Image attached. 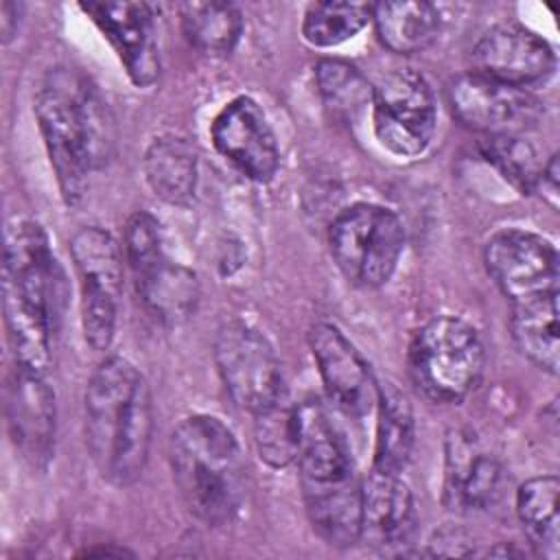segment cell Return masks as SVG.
<instances>
[{"mask_svg":"<svg viewBox=\"0 0 560 560\" xmlns=\"http://www.w3.org/2000/svg\"><path fill=\"white\" fill-rule=\"evenodd\" d=\"M33 112L61 199L74 206L85 192L88 175L107 166L114 155V116L96 85L72 68L46 72Z\"/></svg>","mask_w":560,"mask_h":560,"instance_id":"1","label":"cell"},{"mask_svg":"<svg viewBox=\"0 0 560 560\" xmlns=\"http://www.w3.org/2000/svg\"><path fill=\"white\" fill-rule=\"evenodd\" d=\"M153 435L151 389L140 370L107 357L85 387V444L103 479L131 486L142 475Z\"/></svg>","mask_w":560,"mask_h":560,"instance_id":"2","label":"cell"},{"mask_svg":"<svg viewBox=\"0 0 560 560\" xmlns=\"http://www.w3.org/2000/svg\"><path fill=\"white\" fill-rule=\"evenodd\" d=\"M300 486L308 521L330 547L361 540V479L350 448L328 411L306 400L298 405Z\"/></svg>","mask_w":560,"mask_h":560,"instance_id":"3","label":"cell"},{"mask_svg":"<svg viewBox=\"0 0 560 560\" xmlns=\"http://www.w3.org/2000/svg\"><path fill=\"white\" fill-rule=\"evenodd\" d=\"M168 462L195 518L208 527L236 518L247 494V468L230 427L208 413L184 418L171 433Z\"/></svg>","mask_w":560,"mask_h":560,"instance_id":"4","label":"cell"},{"mask_svg":"<svg viewBox=\"0 0 560 560\" xmlns=\"http://www.w3.org/2000/svg\"><path fill=\"white\" fill-rule=\"evenodd\" d=\"M413 385L433 402H459L481 381L486 350L466 319L440 315L422 324L409 343Z\"/></svg>","mask_w":560,"mask_h":560,"instance_id":"5","label":"cell"},{"mask_svg":"<svg viewBox=\"0 0 560 560\" xmlns=\"http://www.w3.org/2000/svg\"><path fill=\"white\" fill-rule=\"evenodd\" d=\"M328 245L346 280L363 289H378L389 282L398 267L405 228L394 210L359 201L332 219Z\"/></svg>","mask_w":560,"mask_h":560,"instance_id":"6","label":"cell"},{"mask_svg":"<svg viewBox=\"0 0 560 560\" xmlns=\"http://www.w3.org/2000/svg\"><path fill=\"white\" fill-rule=\"evenodd\" d=\"M372 127L381 147L416 158L433 140L438 109L429 81L409 68L385 74L372 92Z\"/></svg>","mask_w":560,"mask_h":560,"instance_id":"7","label":"cell"},{"mask_svg":"<svg viewBox=\"0 0 560 560\" xmlns=\"http://www.w3.org/2000/svg\"><path fill=\"white\" fill-rule=\"evenodd\" d=\"M214 363L230 398L252 416L287 394L273 346L245 322L234 319L219 328Z\"/></svg>","mask_w":560,"mask_h":560,"instance_id":"8","label":"cell"},{"mask_svg":"<svg viewBox=\"0 0 560 560\" xmlns=\"http://www.w3.org/2000/svg\"><path fill=\"white\" fill-rule=\"evenodd\" d=\"M483 262L512 304L558 293V249L540 234L518 228L499 230L483 247Z\"/></svg>","mask_w":560,"mask_h":560,"instance_id":"9","label":"cell"},{"mask_svg":"<svg viewBox=\"0 0 560 560\" xmlns=\"http://www.w3.org/2000/svg\"><path fill=\"white\" fill-rule=\"evenodd\" d=\"M448 105L464 127L483 136L521 133L538 116V103L529 92L475 70L448 83Z\"/></svg>","mask_w":560,"mask_h":560,"instance_id":"10","label":"cell"},{"mask_svg":"<svg viewBox=\"0 0 560 560\" xmlns=\"http://www.w3.org/2000/svg\"><path fill=\"white\" fill-rule=\"evenodd\" d=\"M472 61L475 72L525 92L545 85L556 72L549 42L521 24H497L486 31L472 48Z\"/></svg>","mask_w":560,"mask_h":560,"instance_id":"11","label":"cell"},{"mask_svg":"<svg viewBox=\"0 0 560 560\" xmlns=\"http://www.w3.org/2000/svg\"><path fill=\"white\" fill-rule=\"evenodd\" d=\"M214 149L245 177L269 182L280 166V149L273 129L252 96L228 101L210 127Z\"/></svg>","mask_w":560,"mask_h":560,"instance_id":"12","label":"cell"},{"mask_svg":"<svg viewBox=\"0 0 560 560\" xmlns=\"http://www.w3.org/2000/svg\"><path fill=\"white\" fill-rule=\"evenodd\" d=\"M308 343L328 398L348 416L370 413L376 407L378 383L354 343L328 322L311 328Z\"/></svg>","mask_w":560,"mask_h":560,"instance_id":"13","label":"cell"},{"mask_svg":"<svg viewBox=\"0 0 560 560\" xmlns=\"http://www.w3.org/2000/svg\"><path fill=\"white\" fill-rule=\"evenodd\" d=\"M7 424L20 455L44 468L55 451L57 402L46 374L15 365L7 385Z\"/></svg>","mask_w":560,"mask_h":560,"instance_id":"14","label":"cell"},{"mask_svg":"<svg viewBox=\"0 0 560 560\" xmlns=\"http://www.w3.org/2000/svg\"><path fill=\"white\" fill-rule=\"evenodd\" d=\"M81 11L101 28L118 52L129 79L149 88L160 77V50L153 11L147 2H83Z\"/></svg>","mask_w":560,"mask_h":560,"instance_id":"15","label":"cell"},{"mask_svg":"<svg viewBox=\"0 0 560 560\" xmlns=\"http://www.w3.org/2000/svg\"><path fill=\"white\" fill-rule=\"evenodd\" d=\"M505 488L503 466L462 431L446 440L442 501L455 514H470L492 508Z\"/></svg>","mask_w":560,"mask_h":560,"instance_id":"16","label":"cell"},{"mask_svg":"<svg viewBox=\"0 0 560 560\" xmlns=\"http://www.w3.org/2000/svg\"><path fill=\"white\" fill-rule=\"evenodd\" d=\"M416 529V503L400 475L370 470L361 479V540L400 547Z\"/></svg>","mask_w":560,"mask_h":560,"instance_id":"17","label":"cell"},{"mask_svg":"<svg viewBox=\"0 0 560 560\" xmlns=\"http://www.w3.org/2000/svg\"><path fill=\"white\" fill-rule=\"evenodd\" d=\"M131 278L138 298L160 322L179 324L195 313L199 302L197 276L166 254L131 269Z\"/></svg>","mask_w":560,"mask_h":560,"instance_id":"18","label":"cell"},{"mask_svg":"<svg viewBox=\"0 0 560 560\" xmlns=\"http://www.w3.org/2000/svg\"><path fill=\"white\" fill-rule=\"evenodd\" d=\"M144 177L155 197L171 206H190L199 182V158L179 136L155 138L142 160Z\"/></svg>","mask_w":560,"mask_h":560,"instance_id":"19","label":"cell"},{"mask_svg":"<svg viewBox=\"0 0 560 560\" xmlns=\"http://www.w3.org/2000/svg\"><path fill=\"white\" fill-rule=\"evenodd\" d=\"M416 424L409 398L394 385H378L376 392V440L374 470L400 475L413 453Z\"/></svg>","mask_w":560,"mask_h":560,"instance_id":"20","label":"cell"},{"mask_svg":"<svg viewBox=\"0 0 560 560\" xmlns=\"http://www.w3.org/2000/svg\"><path fill=\"white\" fill-rule=\"evenodd\" d=\"M372 20L381 44L398 55H413L429 48L440 33V11L424 0L372 4Z\"/></svg>","mask_w":560,"mask_h":560,"instance_id":"21","label":"cell"},{"mask_svg":"<svg viewBox=\"0 0 560 560\" xmlns=\"http://www.w3.org/2000/svg\"><path fill=\"white\" fill-rule=\"evenodd\" d=\"M510 332L527 361L558 374V293L512 304Z\"/></svg>","mask_w":560,"mask_h":560,"instance_id":"22","label":"cell"},{"mask_svg":"<svg viewBox=\"0 0 560 560\" xmlns=\"http://www.w3.org/2000/svg\"><path fill=\"white\" fill-rule=\"evenodd\" d=\"M179 18L190 46L208 57L230 55L243 33V15L232 2H186Z\"/></svg>","mask_w":560,"mask_h":560,"instance_id":"23","label":"cell"},{"mask_svg":"<svg viewBox=\"0 0 560 560\" xmlns=\"http://www.w3.org/2000/svg\"><path fill=\"white\" fill-rule=\"evenodd\" d=\"M70 254L81 287L101 289L120 298L122 291V254L116 238L96 225L81 228L70 238Z\"/></svg>","mask_w":560,"mask_h":560,"instance_id":"24","label":"cell"},{"mask_svg":"<svg viewBox=\"0 0 560 560\" xmlns=\"http://www.w3.org/2000/svg\"><path fill=\"white\" fill-rule=\"evenodd\" d=\"M558 490L560 481L556 475H538L527 479L516 490V514L518 521L545 558H558Z\"/></svg>","mask_w":560,"mask_h":560,"instance_id":"25","label":"cell"},{"mask_svg":"<svg viewBox=\"0 0 560 560\" xmlns=\"http://www.w3.org/2000/svg\"><path fill=\"white\" fill-rule=\"evenodd\" d=\"M254 442L260 459H265L271 468H284L298 462V405L289 402L287 394L273 405L254 413Z\"/></svg>","mask_w":560,"mask_h":560,"instance_id":"26","label":"cell"},{"mask_svg":"<svg viewBox=\"0 0 560 560\" xmlns=\"http://www.w3.org/2000/svg\"><path fill=\"white\" fill-rule=\"evenodd\" d=\"M372 20V4L365 2H315L302 20V35L315 48H332L352 39Z\"/></svg>","mask_w":560,"mask_h":560,"instance_id":"27","label":"cell"},{"mask_svg":"<svg viewBox=\"0 0 560 560\" xmlns=\"http://www.w3.org/2000/svg\"><path fill=\"white\" fill-rule=\"evenodd\" d=\"M315 81L326 107L343 118H354L365 105H372L374 85L361 70L343 59L326 57L315 66Z\"/></svg>","mask_w":560,"mask_h":560,"instance_id":"28","label":"cell"},{"mask_svg":"<svg viewBox=\"0 0 560 560\" xmlns=\"http://www.w3.org/2000/svg\"><path fill=\"white\" fill-rule=\"evenodd\" d=\"M483 158L523 195L536 190L542 164L536 149L518 133L486 136L479 144Z\"/></svg>","mask_w":560,"mask_h":560,"instance_id":"29","label":"cell"},{"mask_svg":"<svg viewBox=\"0 0 560 560\" xmlns=\"http://www.w3.org/2000/svg\"><path fill=\"white\" fill-rule=\"evenodd\" d=\"M118 298L107 293L81 291V328L90 348L107 350L114 341Z\"/></svg>","mask_w":560,"mask_h":560,"instance_id":"30","label":"cell"},{"mask_svg":"<svg viewBox=\"0 0 560 560\" xmlns=\"http://www.w3.org/2000/svg\"><path fill=\"white\" fill-rule=\"evenodd\" d=\"M558 177H560V166H558V153H553L547 164H542V171H540V177H538V184H536V190L553 210L558 208Z\"/></svg>","mask_w":560,"mask_h":560,"instance_id":"31","label":"cell"},{"mask_svg":"<svg viewBox=\"0 0 560 560\" xmlns=\"http://www.w3.org/2000/svg\"><path fill=\"white\" fill-rule=\"evenodd\" d=\"M22 15V4L15 2H2V20H0V28H2V42L9 44L13 39V35L18 33V22Z\"/></svg>","mask_w":560,"mask_h":560,"instance_id":"32","label":"cell"}]
</instances>
